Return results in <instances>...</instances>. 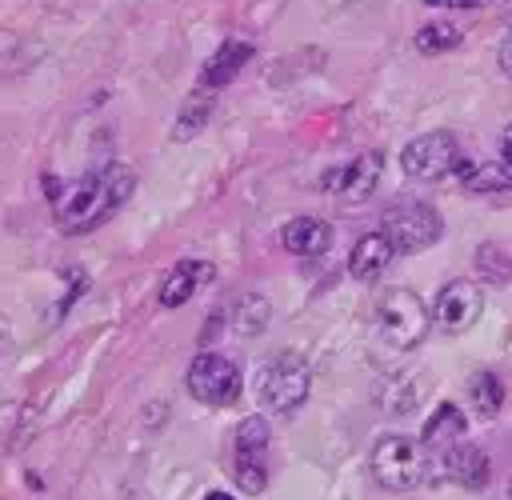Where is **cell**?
<instances>
[{
	"label": "cell",
	"instance_id": "30bf717a",
	"mask_svg": "<svg viewBox=\"0 0 512 500\" xmlns=\"http://www.w3.org/2000/svg\"><path fill=\"white\" fill-rule=\"evenodd\" d=\"M484 312V292L472 280H452L436 296V324L444 332H468Z\"/></svg>",
	"mask_w": 512,
	"mask_h": 500
},
{
	"label": "cell",
	"instance_id": "d4e9b609",
	"mask_svg": "<svg viewBox=\"0 0 512 500\" xmlns=\"http://www.w3.org/2000/svg\"><path fill=\"white\" fill-rule=\"evenodd\" d=\"M500 156H504V164L512 168V124H508L504 136H500Z\"/></svg>",
	"mask_w": 512,
	"mask_h": 500
},
{
	"label": "cell",
	"instance_id": "ac0fdd59",
	"mask_svg": "<svg viewBox=\"0 0 512 500\" xmlns=\"http://www.w3.org/2000/svg\"><path fill=\"white\" fill-rule=\"evenodd\" d=\"M468 400H472V412H476L480 420H492V416L504 408V384H500V376L488 372V368L472 372V380H468Z\"/></svg>",
	"mask_w": 512,
	"mask_h": 500
},
{
	"label": "cell",
	"instance_id": "603a6c76",
	"mask_svg": "<svg viewBox=\"0 0 512 500\" xmlns=\"http://www.w3.org/2000/svg\"><path fill=\"white\" fill-rule=\"evenodd\" d=\"M500 68L512 76V28L504 32V40H500Z\"/></svg>",
	"mask_w": 512,
	"mask_h": 500
},
{
	"label": "cell",
	"instance_id": "ba28073f",
	"mask_svg": "<svg viewBox=\"0 0 512 500\" xmlns=\"http://www.w3.org/2000/svg\"><path fill=\"white\" fill-rule=\"evenodd\" d=\"M268 420L264 416H248L236 428V484L248 496H260L268 488Z\"/></svg>",
	"mask_w": 512,
	"mask_h": 500
},
{
	"label": "cell",
	"instance_id": "3957f363",
	"mask_svg": "<svg viewBox=\"0 0 512 500\" xmlns=\"http://www.w3.org/2000/svg\"><path fill=\"white\" fill-rule=\"evenodd\" d=\"M428 448L424 440H412V436H400V432H388L372 444V476L380 488L388 492H412L428 480Z\"/></svg>",
	"mask_w": 512,
	"mask_h": 500
},
{
	"label": "cell",
	"instance_id": "d6986e66",
	"mask_svg": "<svg viewBox=\"0 0 512 500\" xmlns=\"http://www.w3.org/2000/svg\"><path fill=\"white\" fill-rule=\"evenodd\" d=\"M268 316H272L268 300L256 296V292H244V296L236 300V308H232V332H236V336H260V332L268 328Z\"/></svg>",
	"mask_w": 512,
	"mask_h": 500
},
{
	"label": "cell",
	"instance_id": "8fae6325",
	"mask_svg": "<svg viewBox=\"0 0 512 500\" xmlns=\"http://www.w3.org/2000/svg\"><path fill=\"white\" fill-rule=\"evenodd\" d=\"M456 176H460L464 192H480V196H504V192H512V168L504 160L460 156Z\"/></svg>",
	"mask_w": 512,
	"mask_h": 500
},
{
	"label": "cell",
	"instance_id": "484cf974",
	"mask_svg": "<svg viewBox=\"0 0 512 500\" xmlns=\"http://www.w3.org/2000/svg\"><path fill=\"white\" fill-rule=\"evenodd\" d=\"M204 500H232V496H228V492H208Z\"/></svg>",
	"mask_w": 512,
	"mask_h": 500
},
{
	"label": "cell",
	"instance_id": "6da1fadb",
	"mask_svg": "<svg viewBox=\"0 0 512 500\" xmlns=\"http://www.w3.org/2000/svg\"><path fill=\"white\" fill-rule=\"evenodd\" d=\"M132 188H136V176L124 164H104L100 172H88L64 188H56L52 212H56L60 232H68V236L92 232L96 224H104L108 216L120 212V204L132 196Z\"/></svg>",
	"mask_w": 512,
	"mask_h": 500
},
{
	"label": "cell",
	"instance_id": "7c38bea8",
	"mask_svg": "<svg viewBox=\"0 0 512 500\" xmlns=\"http://www.w3.org/2000/svg\"><path fill=\"white\" fill-rule=\"evenodd\" d=\"M392 256H396L392 240H388L384 232H368V236H360V240L352 244L348 272H352V280L372 284V280H380V276H384V268L392 264Z\"/></svg>",
	"mask_w": 512,
	"mask_h": 500
},
{
	"label": "cell",
	"instance_id": "9a60e30c",
	"mask_svg": "<svg viewBox=\"0 0 512 500\" xmlns=\"http://www.w3.org/2000/svg\"><path fill=\"white\" fill-rule=\"evenodd\" d=\"M252 60V44L248 40H224L212 56H208V64H204V72H200V84L204 88H224V84H232L236 76H240V68Z\"/></svg>",
	"mask_w": 512,
	"mask_h": 500
},
{
	"label": "cell",
	"instance_id": "44dd1931",
	"mask_svg": "<svg viewBox=\"0 0 512 500\" xmlns=\"http://www.w3.org/2000/svg\"><path fill=\"white\" fill-rule=\"evenodd\" d=\"M456 44H460V28H456V24H448V20L424 24V28L416 32V48H420L424 56H436V52H452Z\"/></svg>",
	"mask_w": 512,
	"mask_h": 500
},
{
	"label": "cell",
	"instance_id": "4fadbf2b",
	"mask_svg": "<svg viewBox=\"0 0 512 500\" xmlns=\"http://www.w3.org/2000/svg\"><path fill=\"white\" fill-rule=\"evenodd\" d=\"M212 276H216V268H212L208 260H180V264L164 276V284H160V304H164V308L188 304Z\"/></svg>",
	"mask_w": 512,
	"mask_h": 500
},
{
	"label": "cell",
	"instance_id": "52a82bcc",
	"mask_svg": "<svg viewBox=\"0 0 512 500\" xmlns=\"http://www.w3.org/2000/svg\"><path fill=\"white\" fill-rule=\"evenodd\" d=\"M188 392L200 404L224 408V404H232L240 396V368L220 352H200L188 364Z\"/></svg>",
	"mask_w": 512,
	"mask_h": 500
},
{
	"label": "cell",
	"instance_id": "2e32d148",
	"mask_svg": "<svg viewBox=\"0 0 512 500\" xmlns=\"http://www.w3.org/2000/svg\"><path fill=\"white\" fill-rule=\"evenodd\" d=\"M280 240H284V248L292 256H320L332 244V228L324 220H316V216H296V220L284 224Z\"/></svg>",
	"mask_w": 512,
	"mask_h": 500
},
{
	"label": "cell",
	"instance_id": "5bb4252c",
	"mask_svg": "<svg viewBox=\"0 0 512 500\" xmlns=\"http://www.w3.org/2000/svg\"><path fill=\"white\" fill-rule=\"evenodd\" d=\"M444 472H448V480H456L460 488L480 492V488L488 484V456H484L480 444L456 440L452 448H444Z\"/></svg>",
	"mask_w": 512,
	"mask_h": 500
},
{
	"label": "cell",
	"instance_id": "cb8c5ba5",
	"mask_svg": "<svg viewBox=\"0 0 512 500\" xmlns=\"http://www.w3.org/2000/svg\"><path fill=\"white\" fill-rule=\"evenodd\" d=\"M424 4H432V8H480L488 0H424Z\"/></svg>",
	"mask_w": 512,
	"mask_h": 500
},
{
	"label": "cell",
	"instance_id": "8992f818",
	"mask_svg": "<svg viewBox=\"0 0 512 500\" xmlns=\"http://www.w3.org/2000/svg\"><path fill=\"white\" fill-rule=\"evenodd\" d=\"M456 164H460V144L452 132H424L408 140L400 152V168L412 180H444L448 172H456Z\"/></svg>",
	"mask_w": 512,
	"mask_h": 500
},
{
	"label": "cell",
	"instance_id": "5b68a950",
	"mask_svg": "<svg viewBox=\"0 0 512 500\" xmlns=\"http://www.w3.org/2000/svg\"><path fill=\"white\" fill-rule=\"evenodd\" d=\"M380 224H384L380 232L392 240L396 252H424V248L436 244L440 232H444L440 212H436L432 204H424V200H400V204H392V208L380 216Z\"/></svg>",
	"mask_w": 512,
	"mask_h": 500
},
{
	"label": "cell",
	"instance_id": "4316f807",
	"mask_svg": "<svg viewBox=\"0 0 512 500\" xmlns=\"http://www.w3.org/2000/svg\"><path fill=\"white\" fill-rule=\"evenodd\" d=\"M508 500H512V488H508Z\"/></svg>",
	"mask_w": 512,
	"mask_h": 500
},
{
	"label": "cell",
	"instance_id": "7a4b0ae2",
	"mask_svg": "<svg viewBox=\"0 0 512 500\" xmlns=\"http://www.w3.org/2000/svg\"><path fill=\"white\" fill-rule=\"evenodd\" d=\"M372 332L388 352H408L428 336V308L412 288H384L372 304Z\"/></svg>",
	"mask_w": 512,
	"mask_h": 500
},
{
	"label": "cell",
	"instance_id": "e0dca14e",
	"mask_svg": "<svg viewBox=\"0 0 512 500\" xmlns=\"http://www.w3.org/2000/svg\"><path fill=\"white\" fill-rule=\"evenodd\" d=\"M464 428H468L464 412H460L456 404H440L436 416L424 424V436H420V440H424L428 452H436V448L444 452V448H452L456 440H464Z\"/></svg>",
	"mask_w": 512,
	"mask_h": 500
},
{
	"label": "cell",
	"instance_id": "9c48e42d",
	"mask_svg": "<svg viewBox=\"0 0 512 500\" xmlns=\"http://www.w3.org/2000/svg\"><path fill=\"white\" fill-rule=\"evenodd\" d=\"M380 172H384V156L380 152H360V156L328 168L320 176V188L332 192V196H340L344 204H360V200H368L376 192Z\"/></svg>",
	"mask_w": 512,
	"mask_h": 500
},
{
	"label": "cell",
	"instance_id": "7402d4cb",
	"mask_svg": "<svg viewBox=\"0 0 512 500\" xmlns=\"http://www.w3.org/2000/svg\"><path fill=\"white\" fill-rule=\"evenodd\" d=\"M208 116H212V100L196 92V96H192V100L180 108L176 128H172V140H188V136H196V132L208 124Z\"/></svg>",
	"mask_w": 512,
	"mask_h": 500
},
{
	"label": "cell",
	"instance_id": "ffe728a7",
	"mask_svg": "<svg viewBox=\"0 0 512 500\" xmlns=\"http://www.w3.org/2000/svg\"><path fill=\"white\" fill-rule=\"evenodd\" d=\"M476 272H480L488 284H508V280H512V256H508L500 244L484 240V244L476 248Z\"/></svg>",
	"mask_w": 512,
	"mask_h": 500
},
{
	"label": "cell",
	"instance_id": "277c9868",
	"mask_svg": "<svg viewBox=\"0 0 512 500\" xmlns=\"http://www.w3.org/2000/svg\"><path fill=\"white\" fill-rule=\"evenodd\" d=\"M308 388H312V368L300 352L284 348L276 356H268L260 364V376H256V392H260V404L276 416H288L296 412L304 400H308Z\"/></svg>",
	"mask_w": 512,
	"mask_h": 500
}]
</instances>
